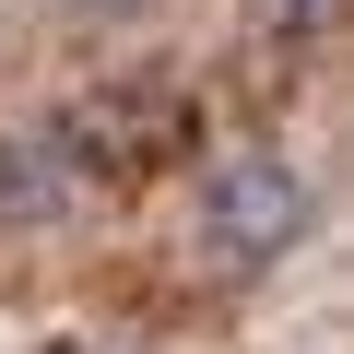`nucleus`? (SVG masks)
Segmentation results:
<instances>
[{
  "instance_id": "1",
  "label": "nucleus",
  "mask_w": 354,
  "mask_h": 354,
  "mask_svg": "<svg viewBox=\"0 0 354 354\" xmlns=\"http://www.w3.org/2000/svg\"><path fill=\"white\" fill-rule=\"evenodd\" d=\"M295 236H307V177L272 142H236L189 177V260L201 272H272Z\"/></svg>"
},
{
  "instance_id": "2",
  "label": "nucleus",
  "mask_w": 354,
  "mask_h": 354,
  "mask_svg": "<svg viewBox=\"0 0 354 354\" xmlns=\"http://www.w3.org/2000/svg\"><path fill=\"white\" fill-rule=\"evenodd\" d=\"M272 12H295V24H319V12H330V0H272Z\"/></svg>"
}]
</instances>
